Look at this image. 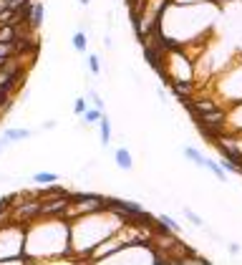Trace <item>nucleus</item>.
<instances>
[{
	"label": "nucleus",
	"mask_w": 242,
	"mask_h": 265,
	"mask_svg": "<svg viewBox=\"0 0 242 265\" xmlns=\"http://www.w3.org/2000/svg\"><path fill=\"white\" fill-rule=\"evenodd\" d=\"M194 124H207V126H227V106H217V109H209L192 116Z\"/></svg>",
	"instance_id": "1"
},
{
	"label": "nucleus",
	"mask_w": 242,
	"mask_h": 265,
	"mask_svg": "<svg viewBox=\"0 0 242 265\" xmlns=\"http://www.w3.org/2000/svg\"><path fill=\"white\" fill-rule=\"evenodd\" d=\"M114 162H116V167L124 169V172L134 169V157H131V152L126 149V146H119V149L114 152Z\"/></svg>",
	"instance_id": "2"
},
{
	"label": "nucleus",
	"mask_w": 242,
	"mask_h": 265,
	"mask_svg": "<svg viewBox=\"0 0 242 265\" xmlns=\"http://www.w3.org/2000/svg\"><path fill=\"white\" fill-rule=\"evenodd\" d=\"M3 137H5L10 144H15V142L30 139V137H33V131H30V129H23V126H18V129H5V131H3Z\"/></svg>",
	"instance_id": "3"
},
{
	"label": "nucleus",
	"mask_w": 242,
	"mask_h": 265,
	"mask_svg": "<svg viewBox=\"0 0 242 265\" xmlns=\"http://www.w3.org/2000/svg\"><path fill=\"white\" fill-rule=\"evenodd\" d=\"M99 131H101V144L109 146L111 144V119L106 116V111L101 114V119H99Z\"/></svg>",
	"instance_id": "4"
},
{
	"label": "nucleus",
	"mask_w": 242,
	"mask_h": 265,
	"mask_svg": "<svg viewBox=\"0 0 242 265\" xmlns=\"http://www.w3.org/2000/svg\"><path fill=\"white\" fill-rule=\"evenodd\" d=\"M30 180H33V184H38V187H45V184L58 182V174L56 172H36Z\"/></svg>",
	"instance_id": "5"
},
{
	"label": "nucleus",
	"mask_w": 242,
	"mask_h": 265,
	"mask_svg": "<svg viewBox=\"0 0 242 265\" xmlns=\"http://www.w3.org/2000/svg\"><path fill=\"white\" fill-rule=\"evenodd\" d=\"M182 152H184V157L192 162V164H197V167H202V169H204V162H207V157H204L202 152H197L194 146H184Z\"/></svg>",
	"instance_id": "6"
},
{
	"label": "nucleus",
	"mask_w": 242,
	"mask_h": 265,
	"mask_svg": "<svg viewBox=\"0 0 242 265\" xmlns=\"http://www.w3.org/2000/svg\"><path fill=\"white\" fill-rule=\"evenodd\" d=\"M204 169H209V172L215 174L220 182H227V169L220 164V162H215V159H207V162H204Z\"/></svg>",
	"instance_id": "7"
},
{
	"label": "nucleus",
	"mask_w": 242,
	"mask_h": 265,
	"mask_svg": "<svg viewBox=\"0 0 242 265\" xmlns=\"http://www.w3.org/2000/svg\"><path fill=\"white\" fill-rule=\"evenodd\" d=\"M71 46L79 51V53H86V51H88V38H86V33H83V31H76L73 38H71Z\"/></svg>",
	"instance_id": "8"
},
{
	"label": "nucleus",
	"mask_w": 242,
	"mask_h": 265,
	"mask_svg": "<svg viewBox=\"0 0 242 265\" xmlns=\"http://www.w3.org/2000/svg\"><path fill=\"white\" fill-rule=\"evenodd\" d=\"M157 223H161L166 230H172V232H182V225L177 223V220H172L169 215H159V217H157Z\"/></svg>",
	"instance_id": "9"
},
{
	"label": "nucleus",
	"mask_w": 242,
	"mask_h": 265,
	"mask_svg": "<svg viewBox=\"0 0 242 265\" xmlns=\"http://www.w3.org/2000/svg\"><path fill=\"white\" fill-rule=\"evenodd\" d=\"M101 114H103V111H99L96 106H94V109H86V111L81 114V116H83V124H99Z\"/></svg>",
	"instance_id": "10"
},
{
	"label": "nucleus",
	"mask_w": 242,
	"mask_h": 265,
	"mask_svg": "<svg viewBox=\"0 0 242 265\" xmlns=\"http://www.w3.org/2000/svg\"><path fill=\"white\" fill-rule=\"evenodd\" d=\"M15 200H18V195H8V197L0 200V217H5L10 212V207L15 204Z\"/></svg>",
	"instance_id": "11"
},
{
	"label": "nucleus",
	"mask_w": 242,
	"mask_h": 265,
	"mask_svg": "<svg viewBox=\"0 0 242 265\" xmlns=\"http://www.w3.org/2000/svg\"><path fill=\"white\" fill-rule=\"evenodd\" d=\"M86 61H88V71L94 73V76H99V73H101V61H99V56H96V53H91Z\"/></svg>",
	"instance_id": "12"
},
{
	"label": "nucleus",
	"mask_w": 242,
	"mask_h": 265,
	"mask_svg": "<svg viewBox=\"0 0 242 265\" xmlns=\"http://www.w3.org/2000/svg\"><path fill=\"white\" fill-rule=\"evenodd\" d=\"M184 215H187V217H189V223H192V225H194V227H204V220H202V217H200V215H194V212H192V210H189V207H184Z\"/></svg>",
	"instance_id": "13"
},
{
	"label": "nucleus",
	"mask_w": 242,
	"mask_h": 265,
	"mask_svg": "<svg viewBox=\"0 0 242 265\" xmlns=\"http://www.w3.org/2000/svg\"><path fill=\"white\" fill-rule=\"evenodd\" d=\"M86 109H88L86 99H76V101H73V114H76V116H81V114H83Z\"/></svg>",
	"instance_id": "14"
},
{
	"label": "nucleus",
	"mask_w": 242,
	"mask_h": 265,
	"mask_svg": "<svg viewBox=\"0 0 242 265\" xmlns=\"http://www.w3.org/2000/svg\"><path fill=\"white\" fill-rule=\"evenodd\" d=\"M88 96H91V101H94V106H96L99 111H103V109H106V106H103V99H101V96H99L96 91H91Z\"/></svg>",
	"instance_id": "15"
},
{
	"label": "nucleus",
	"mask_w": 242,
	"mask_h": 265,
	"mask_svg": "<svg viewBox=\"0 0 242 265\" xmlns=\"http://www.w3.org/2000/svg\"><path fill=\"white\" fill-rule=\"evenodd\" d=\"M8 146H10V142L5 137H0V149H8Z\"/></svg>",
	"instance_id": "16"
},
{
	"label": "nucleus",
	"mask_w": 242,
	"mask_h": 265,
	"mask_svg": "<svg viewBox=\"0 0 242 265\" xmlns=\"http://www.w3.org/2000/svg\"><path fill=\"white\" fill-rule=\"evenodd\" d=\"M230 253H232V255H237V253H240V245H237V243H232V245H230Z\"/></svg>",
	"instance_id": "17"
},
{
	"label": "nucleus",
	"mask_w": 242,
	"mask_h": 265,
	"mask_svg": "<svg viewBox=\"0 0 242 265\" xmlns=\"http://www.w3.org/2000/svg\"><path fill=\"white\" fill-rule=\"evenodd\" d=\"M79 3H81V5H88V3H91V0H79Z\"/></svg>",
	"instance_id": "18"
},
{
	"label": "nucleus",
	"mask_w": 242,
	"mask_h": 265,
	"mask_svg": "<svg viewBox=\"0 0 242 265\" xmlns=\"http://www.w3.org/2000/svg\"><path fill=\"white\" fill-rule=\"evenodd\" d=\"M217 3H220V0H217Z\"/></svg>",
	"instance_id": "19"
}]
</instances>
